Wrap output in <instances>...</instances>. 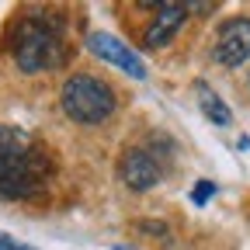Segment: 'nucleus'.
Here are the masks:
<instances>
[{
    "mask_svg": "<svg viewBox=\"0 0 250 250\" xmlns=\"http://www.w3.org/2000/svg\"><path fill=\"white\" fill-rule=\"evenodd\" d=\"M11 56L21 73H45L56 70L66 45H62V24L52 14H24L11 31Z\"/></svg>",
    "mask_w": 250,
    "mask_h": 250,
    "instance_id": "obj_2",
    "label": "nucleus"
},
{
    "mask_svg": "<svg viewBox=\"0 0 250 250\" xmlns=\"http://www.w3.org/2000/svg\"><path fill=\"white\" fill-rule=\"evenodd\" d=\"M212 59L219 66H229V70L243 66L250 59V18H229V21L219 24Z\"/></svg>",
    "mask_w": 250,
    "mask_h": 250,
    "instance_id": "obj_5",
    "label": "nucleus"
},
{
    "mask_svg": "<svg viewBox=\"0 0 250 250\" xmlns=\"http://www.w3.org/2000/svg\"><path fill=\"white\" fill-rule=\"evenodd\" d=\"M59 104L80 125H101L115 115V90L90 73H73L59 90Z\"/></svg>",
    "mask_w": 250,
    "mask_h": 250,
    "instance_id": "obj_3",
    "label": "nucleus"
},
{
    "mask_svg": "<svg viewBox=\"0 0 250 250\" xmlns=\"http://www.w3.org/2000/svg\"><path fill=\"white\" fill-rule=\"evenodd\" d=\"M198 104H202V115H205L212 125H229V122H233V111L226 108V101L219 98L215 90L202 87V83H198Z\"/></svg>",
    "mask_w": 250,
    "mask_h": 250,
    "instance_id": "obj_8",
    "label": "nucleus"
},
{
    "mask_svg": "<svg viewBox=\"0 0 250 250\" xmlns=\"http://www.w3.org/2000/svg\"><path fill=\"white\" fill-rule=\"evenodd\" d=\"M156 11L153 24L143 31V45L146 49H164L174 35H177V28L188 21V11H191V4H174V0H160V4H146Z\"/></svg>",
    "mask_w": 250,
    "mask_h": 250,
    "instance_id": "obj_7",
    "label": "nucleus"
},
{
    "mask_svg": "<svg viewBox=\"0 0 250 250\" xmlns=\"http://www.w3.org/2000/svg\"><path fill=\"white\" fill-rule=\"evenodd\" d=\"M87 49L98 56L101 62H111V66H118L122 73H129L136 80H146V62L136 49H129L122 39L108 35V31H90L87 35Z\"/></svg>",
    "mask_w": 250,
    "mask_h": 250,
    "instance_id": "obj_6",
    "label": "nucleus"
},
{
    "mask_svg": "<svg viewBox=\"0 0 250 250\" xmlns=\"http://www.w3.org/2000/svg\"><path fill=\"white\" fill-rule=\"evenodd\" d=\"M115 250H136V247H115Z\"/></svg>",
    "mask_w": 250,
    "mask_h": 250,
    "instance_id": "obj_11",
    "label": "nucleus"
},
{
    "mask_svg": "<svg viewBox=\"0 0 250 250\" xmlns=\"http://www.w3.org/2000/svg\"><path fill=\"white\" fill-rule=\"evenodd\" d=\"M164 170H167V160L160 153H153L146 146H132L125 149L122 164H118V177L125 181V188H132V191H149L164 181Z\"/></svg>",
    "mask_w": 250,
    "mask_h": 250,
    "instance_id": "obj_4",
    "label": "nucleus"
},
{
    "mask_svg": "<svg viewBox=\"0 0 250 250\" xmlns=\"http://www.w3.org/2000/svg\"><path fill=\"white\" fill-rule=\"evenodd\" d=\"M52 174L49 149L18 125L0 122V202L39 198Z\"/></svg>",
    "mask_w": 250,
    "mask_h": 250,
    "instance_id": "obj_1",
    "label": "nucleus"
},
{
    "mask_svg": "<svg viewBox=\"0 0 250 250\" xmlns=\"http://www.w3.org/2000/svg\"><path fill=\"white\" fill-rule=\"evenodd\" d=\"M0 250H35V247H28V243L14 240V236H7V233H0Z\"/></svg>",
    "mask_w": 250,
    "mask_h": 250,
    "instance_id": "obj_10",
    "label": "nucleus"
},
{
    "mask_svg": "<svg viewBox=\"0 0 250 250\" xmlns=\"http://www.w3.org/2000/svg\"><path fill=\"white\" fill-rule=\"evenodd\" d=\"M212 195H215V181H198L195 191H191V202H195V205H205Z\"/></svg>",
    "mask_w": 250,
    "mask_h": 250,
    "instance_id": "obj_9",
    "label": "nucleus"
}]
</instances>
